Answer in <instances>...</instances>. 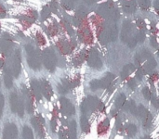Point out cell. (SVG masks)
<instances>
[{"label": "cell", "instance_id": "9a60e30c", "mask_svg": "<svg viewBox=\"0 0 159 139\" xmlns=\"http://www.w3.org/2000/svg\"><path fill=\"white\" fill-rule=\"evenodd\" d=\"M129 111H130L133 115H137V114H138L137 106L135 105L134 101H131L130 103H129Z\"/></svg>", "mask_w": 159, "mask_h": 139}, {"label": "cell", "instance_id": "5b68a950", "mask_svg": "<svg viewBox=\"0 0 159 139\" xmlns=\"http://www.w3.org/2000/svg\"><path fill=\"white\" fill-rule=\"evenodd\" d=\"M61 107L62 112L66 115H73L75 113V107L69 100L64 98H61Z\"/></svg>", "mask_w": 159, "mask_h": 139}, {"label": "cell", "instance_id": "e0dca14e", "mask_svg": "<svg viewBox=\"0 0 159 139\" xmlns=\"http://www.w3.org/2000/svg\"><path fill=\"white\" fill-rule=\"evenodd\" d=\"M90 87L92 88V89H98V88H100V87H102V85H101V81H92L91 83H90Z\"/></svg>", "mask_w": 159, "mask_h": 139}, {"label": "cell", "instance_id": "4fadbf2b", "mask_svg": "<svg viewBox=\"0 0 159 139\" xmlns=\"http://www.w3.org/2000/svg\"><path fill=\"white\" fill-rule=\"evenodd\" d=\"M127 132H128L129 137H134V136L136 135V133H137V127H136L134 124H129V125H128V127H127Z\"/></svg>", "mask_w": 159, "mask_h": 139}, {"label": "cell", "instance_id": "7c38bea8", "mask_svg": "<svg viewBox=\"0 0 159 139\" xmlns=\"http://www.w3.org/2000/svg\"><path fill=\"white\" fill-rule=\"evenodd\" d=\"M81 127L84 132H88L89 130V122H88V119L86 116L81 117Z\"/></svg>", "mask_w": 159, "mask_h": 139}, {"label": "cell", "instance_id": "8fae6325", "mask_svg": "<svg viewBox=\"0 0 159 139\" xmlns=\"http://www.w3.org/2000/svg\"><path fill=\"white\" fill-rule=\"evenodd\" d=\"M23 138L24 139H34L33 136V132L31 130V128H29L28 126H24L23 127Z\"/></svg>", "mask_w": 159, "mask_h": 139}, {"label": "cell", "instance_id": "44dd1931", "mask_svg": "<svg viewBox=\"0 0 159 139\" xmlns=\"http://www.w3.org/2000/svg\"><path fill=\"white\" fill-rule=\"evenodd\" d=\"M142 139H151L150 137H144V138H142Z\"/></svg>", "mask_w": 159, "mask_h": 139}, {"label": "cell", "instance_id": "5bb4252c", "mask_svg": "<svg viewBox=\"0 0 159 139\" xmlns=\"http://www.w3.org/2000/svg\"><path fill=\"white\" fill-rule=\"evenodd\" d=\"M125 101H126V97H125V95H123V94L119 95V97H118V98H116V107H117V108H122L123 105H124V103H125Z\"/></svg>", "mask_w": 159, "mask_h": 139}, {"label": "cell", "instance_id": "30bf717a", "mask_svg": "<svg viewBox=\"0 0 159 139\" xmlns=\"http://www.w3.org/2000/svg\"><path fill=\"white\" fill-rule=\"evenodd\" d=\"M54 57L52 55V53H48V52H46V55H45V64H46V67L49 70H52V68L54 67Z\"/></svg>", "mask_w": 159, "mask_h": 139}, {"label": "cell", "instance_id": "ac0fdd59", "mask_svg": "<svg viewBox=\"0 0 159 139\" xmlns=\"http://www.w3.org/2000/svg\"><path fill=\"white\" fill-rule=\"evenodd\" d=\"M143 96L145 97V98H146V99H150V98H151V92L149 91V89H148L147 87L143 88Z\"/></svg>", "mask_w": 159, "mask_h": 139}, {"label": "cell", "instance_id": "277c9868", "mask_svg": "<svg viewBox=\"0 0 159 139\" xmlns=\"http://www.w3.org/2000/svg\"><path fill=\"white\" fill-rule=\"evenodd\" d=\"M32 124L34 125V127L35 128L36 132L38 133L39 137H44V135H45V129H44V120L39 117V116H36L34 118L32 119Z\"/></svg>", "mask_w": 159, "mask_h": 139}, {"label": "cell", "instance_id": "6da1fadb", "mask_svg": "<svg viewBox=\"0 0 159 139\" xmlns=\"http://www.w3.org/2000/svg\"><path fill=\"white\" fill-rule=\"evenodd\" d=\"M9 101H10L11 111L14 113H17L20 116H22L24 113V104L21 98L16 93H12L9 97Z\"/></svg>", "mask_w": 159, "mask_h": 139}, {"label": "cell", "instance_id": "9c48e42d", "mask_svg": "<svg viewBox=\"0 0 159 139\" xmlns=\"http://www.w3.org/2000/svg\"><path fill=\"white\" fill-rule=\"evenodd\" d=\"M67 135H68V139H75L76 137V124L75 121H71L69 123Z\"/></svg>", "mask_w": 159, "mask_h": 139}, {"label": "cell", "instance_id": "ba28073f", "mask_svg": "<svg viewBox=\"0 0 159 139\" xmlns=\"http://www.w3.org/2000/svg\"><path fill=\"white\" fill-rule=\"evenodd\" d=\"M23 94H24V97H25V108H26V111H28V113H32L33 111H34V108H33V100H32V97L31 95L29 94L28 90L25 88L23 90Z\"/></svg>", "mask_w": 159, "mask_h": 139}, {"label": "cell", "instance_id": "ffe728a7", "mask_svg": "<svg viewBox=\"0 0 159 139\" xmlns=\"http://www.w3.org/2000/svg\"><path fill=\"white\" fill-rule=\"evenodd\" d=\"M129 85L132 89H134V87H135V83H134V80H133V79L130 81V83H129Z\"/></svg>", "mask_w": 159, "mask_h": 139}, {"label": "cell", "instance_id": "3957f363", "mask_svg": "<svg viewBox=\"0 0 159 139\" xmlns=\"http://www.w3.org/2000/svg\"><path fill=\"white\" fill-rule=\"evenodd\" d=\"M138 115L143 119V126L148 128L151 125V123H152V116L147 111V110L143 106H142V105L139 106V108H138Z\"/></svg>", "mask_w": 159, "mask_h": 139}, {"label": "cell", "instance_id": "2e32d148", "mask_svg": "<svg viewBox=\"0 0 159 139\" xmlns=\"http://www.w3.org/2000/svg\"><path fill=\"white\" fill-rule=\"evenodd\" d=\"M5 85L7 88H10L12 86V79H11L10 75H8V74H7L5 76Z\"/></svg>", "mask_w": 159, "mask_h": 139}, {"label": "cell", "instance_id": "d6986e66", "mask_svg": "<svg viewBox=\"0 0 159 139\" xmlns=\"http://www.w3.org/2000/svg\"><path fill=\"white\" fill-rule=\"evenodd\" d=\"M3 108H4V96L0 94V116L2 114Z\"/></svg>", "mask_w": 159, "mask_h": 139}, {"label": "cell", "instance_id": "7a4b0ae2", "mask_svg": "<svg viewBox=\"0 0 159 139\" xmlns=\"http://www.w3.org/2000/svg\"><path fill=\"white\" fill-rule=\"evenodd\" d=\"M18 136V130L15 124H7L3 132V138L4 139H16Z\"/></svg>", "mask_w": 159, "mask_h": 139}, {"label": "cell", "instance_id": "8992f818", "mask_svg": "<svg viewBox=\"0 0 159 139\" xmlns=\"http://www.w3.org/2000/svg\"><path fill=\"white\" fill-rule=\"evenodd\" d=\"M39 85H40V88H41L42 94H43L48 99H49V98H51V96H52V88H51L49 83H48V81H46V80H42V81L39 83Z\"/></svg>", "mask_w": 159, "mask_h": 139}, {"label": "cell", "instance_id": "52a82bcc", "mask_svg": "<svg viewBox=\"0 0 159 139\" xmlns=\"http://www.w3.org/2000/svg\"><path fill=\"white\" fill-rule=\"evenodd\" d=\"M31 87H32V92L33 95L39 100L42 98V92H41V88H40V85L38 82H36L35 80H33L31 82Z\"/></svg>", "mask_w": 159, "mask_h": 139}]
</instances>
